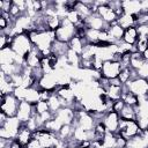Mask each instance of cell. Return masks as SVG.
I'll return each instance as SVG.
<instances>
[{
  "label": "cell",
  "mask_w": 148,
  "mask_h": 148,
  "mask_svg": "<svg viewBox=\"0 0 148 148\" xmlns=\"http://www.w3.org/2000/svg\"><path fill=\"white\" fill-rule=\"evenodd\" d=\"M28 35H29V38H30L32 45L40 51L43 57L51 56V46H52L53 42L56 40L54 31H50V30H42V31L31 30V31L28 32Z\"/></svg>",
  "instance_id": "1"
},
{
  "label": "cell",
  "mask_w": 148,
  "mask_h": 148,
  "mask_svg": "<svg viewBox=\"0 0 148 148\" xmlns=\"http://www.w3.org/2000/svg\"><path fill=\"white\" fill-rule=\"evenodd\" d=\"M9 47L15 52L16 56L24 59L28 56V53L32 50L34 45L29 38V35L27 32H23V34H18L13 37Z\"/></svg>",
  "instance_id": "2"
},
{
  "label": "cell",
  "mask_w": 148,
  "mask_h": 148,
  "mask_svg": "<svg viewBox=\"0 0 148 148\" xmlns=\"http://www.w3.org/2000/svg\"><path fill=\"white\" fill-rule=\"evenodd\" d=\"M22 125L23 124L16 117H8L6 123L0 126V138L7 140H15Z\"/></svg>",
  "instance_id": "3"
},
{
  "label": "cell",
  "mask_w": 148,
  "mask_h": 148,
  "mask_svg": "<svg viewBox=\"0 0 148 148\" xmlns=\"http://www.w3.org/2000/svg\"><path fill=\"white\" fill-rule=\"evenodd\" d=\"M76 31H77V29L74 24H72L66 18H62L60 27L54 31L56 39L59 40V42L68 44L72 40V38H74L76 36Z\"/></svg>",
  "instance_id": "4"
},
{
  "label": "cell",
  "mask_w": 148,
  "mask_h": 148,
  "mask_svg": "<svg viewBox=\"0 0 148 148\" xmlns=\"http://www.w3.org/2000/svg\"><path fill=\"white\" fill-rule=\"evenodd\" d=\"M136 111V119L139 127L142 132H146L148 130V95L139 97V103L135 106Z\"/></svg>",
  "instance_id": "5"
},
{
  "label": "cell",
  "mask_w": 148,
  "mask_h": 148,
  "mask_svg": "<svg viewBox=\"0 0 148 148\" xmlns=\"http://www.w3.org/2000/svg\"><path fill=\"white\" fill-rule=\"evenodd\" d=\"M34 139H36L43 148H56L60 141L57 133L50 132L44 127L34 133Z\"/></svg>",
  "instance_id": "6"
},
{
  "label": "cell",
  "mask_w": 148,
  "mask_h": 148,
  "mask_svg": "<svg viewBox=\"0 0 148 148\" xmlns=\"http://www.w3.org/2000/svg\"><path fill=\"white\" fill-rule=\"evenodd\" d=\"M120 136H123L125 140H131L138 135L143 134V132L141 131V128L139 127L138 123L135 120H120V125H119V131L118 133Z\"/></svg>",
  "instance_id": "7"
},
{
  "label": "cell",
  "mask_w": 148,
  "mask_h": 148,
  "mask_svg": "<svg viewBox=\"0 0 148 148\" xmlns=\"http://www.w3.org/2000/svg\"><path fill=\"white\" fill-rule=\"evenodd\" d=\"M0 112L5 113L7 117H16L20 101L14 96V94L3 95L0 97Z\"/></svg>",
  "instance_id": "8"
},
{
  "label": "cell",
  "mask_w": 148,
  "mask_h": 148,
  "mask_svg": "<svg viewBox=\"0 0 148 148\" xmlns=\"http://www.w3.org/2000/svg\"><path fill=\"white\" fill-rule=\"evenodd\" d=\"M124 90L134 94L136 97L146 96L148 95V80L136 76L124 86Z\"/></svg>",
  "instance_id": "9"
},
{
  "label": "cell",
  "mask_w": 148,
  "mask_h": 148,
  "mask_svg": "<svg viewBox=\"0 0 148 148\" xmlns=\"http://www.w3.org/2000/svg\"><path fill=\"white\" fill-rule=\"evenodd\" d=\"M121 68H123V67H121L120 61H117V60H108V61H103L102 67H101V69H99L101 77L106 79V80L118 79Z\"/></svg>",
  "instance_id": "10"
},
{
  "label": "cell",
  "mask_w": 148,
  "mask_h": 148,
  "mask_svg": "<svg viewBox=\"0 0 148 148\" xmlns=\"http://www.w3.org/2000/svg\"><path fill=\"white\" fill-rule=\"evenodd\" d=\"M96 6H97V9H96V14H98L103 21L106 23V24H113L117 22L118 20V15L117 13L109 6L108 1H95Z\"/></svg>",
  "instance_id": "11"
},
{
  "label": "cell",
  "mask_w": 148,
  "mask_h": 148,
  "mask_svg": "<svg viewBox=\"0 0 148 148\" xmlns=\"http://www.w3.org/2000/svg\"><path fill=\"white\" fill-rule=\"evenodd\" d=\"M124 94V86L121 84V82L118 79H113V80H109V83L105 88V95L106 97L114 102L118 99H121Z\"/></svg>",
  "instance_id": "12"
},
{
  "label": "cell",
  "mask_w": 148,
  "mask_h": 148,
  "mask_svg": "<svg viewBox=\"0 0 148 148\" xmlns=\"http://www.w3.org/2000/svg\"><path fill=\"white\" fill-rule=\"evenodd\" d=\"M120 120H121V118H120L119 113L116 111H112V110L106 112L102 118V123L104 124L106 131L110 133H114V134H117L119 131Z\"/></svg>",
  "instance_id": "13"
},
{
  "label": "cell",
  "mask_w": 148,
  "mask_h": 148,
  "mask_svg": "<svg viewBox=\"0 0 148 148\" xmlns=\"http://www.w3.org/2000/svg\"><path fill=\"white\" fill-rule=\"evenodd\" d=\"M37 87L40 90H46V91H51L54 92L57 90V88L59 87L57 77L54 75V73H49V74H44L37 83Z\"/></svg>",
  "instance_id": "14"
},
{
  "label": "cell",
  "mask_w": 148,
  "mask_h": 148,
  "mask_svg": "<svg viewBox=\"0 0 148 148\" xmlns=\"http://www.w3.org/2000/svg\"><path fill=\"white\" fill-rule=\"evenodd\" d=\"M35 114V109H34V104H30L25 101H21L17 112H16V118L22 123L25 124L32 116Z\"/></svg>",
  "instance_id": "15"
},
{
  "label": "cell",
  "mask_w": 148,
  "mask_h": 148,
  "mask_svg": "<svg viewBox=\"0 0 148 148\" xmlns=\"http://www.w3.org/2000/svg\"><path fill=\"white\" fill-rule=\"evenodd\" d=\"M84 22H86L87 28L94 29V30H97V31H103V30H106L109 28V24H106L103 21V18L96 13H94L89 17H87L84 20Z\"/></svg>",
  "instance_id": "16"
},
{
  "label": "cell",
  "mask_w": 148,
  "mask_h": 148,
  "mask_svg": "<svg viewBox=\"0 0 148 148\" xmlns=\"http://www.w3.org/2000/svg\"><path fill=\"white\" fill-rule=\"evenodd\" d=\"M42 58H43V56H42L40 51L34 46L32 50L28 53V56L24 58V66H27L30 69L38 68L40 66Z\"/></svg>",
  "instance_id": "17"
},
{
  "label": "cell",
  "mask_w": 148,
  "mask_h": 148,
  "mask_svg": "<svg viewBox=\"0 0 148 148\" xmlns=\"http://www.w3.org/2000/svg\"><path fill=\"white\" fill-rule=\"evenodd\" d=\"M109 36H110V39H111V43L112 44H117L119 42H121L123 39V35H124V29L116 22L113 24H110L109 28L106 29Z\"/></svg>",
  "instance_id": "18"
},
{
  "label": "cell",
  "mask_w": 148,
  "mask_h": 148,
  "mask_svg": "<svg viewBox=\"0 0 148 148\" xmlns=\"http://www.w3.org/2000/svg\"><path fill=\"white\" fill-rule=\"evenodd\" d=\"M34 139V132H31L25 125H22V127L18 131V134L16 136V141L22 146V147H27L28 143Z\"/></svg>",
  "instance_id": "19"
},
{
  "label": "cell",
  "mask_w": 148,
  "mask_h": 148,
  "mask_svg": "<svg viewBox=\"0 0 148 148\" xmlns=\"http://www.w3.org/2000/svg\"><path fill=\"white\" fill-rule=\"evenodd\" d=\"M68 50H69V46L67 43H62V42H59L56 39L51 46V54L59 59V58L66 57Z\"/></svg>",
  "instance_id": "20"
},
{
  "label": "cell",
  "mask_w": 148,
  "mask_h": 148,
  "mask_svg": "<svg viewBox=\"0 0 148 148\" xmlns=\"http://www.w3.org/2000/svg\"><path fill=\"white\" fill-rule=\"evenodd\" d=\"M15 87L12 82V77L5 75L3 73L0 72V91H1V96L3 95H8V94H13Z\"/></svg>",
  "instance_id": "21"
},
{
  "label": "cell",
  "mask_w": 148,
  "mask_h": 148,
  "mask_svg": "<svg viewBox=\"0 0 148 148\" xmlns=\"http://www.w3.org/2000/svg\"><path fill=\"white\" fill-rule=\"evenodd\" d=\"M121 7H123L124 13L131 14V15H138L141 12L140 1H138V0H125V1H121Z\"/></svg>",
  "instance_id": "22"
},
{
  "label": "cell",
  "mask_w": 148,
  "mask_h": 148,
  "mask_svg": "<svg viewBox=\"0 0 148 148\" xmlns=\"http://www.w3.org/2000/svg\"><path fill=\"white\" fill-rule=\"evenodd\" d=\"M117 23L124 30L125 29H128L131 27H136V15H131V14L123 13L120 16H118Z\"/></svg>",
  "instance_id": "23"
},
{
  "label": "cell",
  "mask_w": 148,
  "mask_h": 148,
  "mask_svg": "<svg viewBox=\"0 0 148 148\" xmlns=\"http://www.w3.org/2000/svg\"><path fill=\"white\" fill-rule=\"evenodd\" d=\"M139 39V32H138V28L136 27H131L128 29L124 30V35H123V42L130 45H135L136 42Z\"/></svg>",
  "instance_id": "24"
},
{
  "label": "cell",
  "mask_w": 148,
  "mask_h": 148,
  "mask_svg": "<svg viewBox=\"0 0 148 148\" xmlns=\"http://www.w3.org/2000/svg\"><path fill=\"white\" fill-rule=\"evenodd\" d=\"M86 45H87L86 39H84L83 37L77 36V35H76L74 38H72V40L68 43L69 50L74 51L75 53H77V54H80V56H81V53L83 52V50H84Z\"/></svg>",
  "instance_id": "25"
},
{
  "label": "cell",
  "mask_w": 148,
  "mask_h": 148,
  "mask_svg": "<svg viewBox=\"0 0 148 148\" xmlns=\"http://www.w3.org/2000/svg\"><path fill=\"white\" fill-rule=\"evenodd\" d=\"M47 103H49L50 111H51L52 113H57L60 109L65 108L62 101L60 99V97H59L56 92H52V94H51V96H50L49 99H47Z\"/></svg>",
  "instance_id": "26"
},
{
  "label": "cell",
  "mask_w": 148,
  "mask_h": 148,
  "mask_svg": "<svg viewBox=\"0 0 148 148\" xmlns=\"http://www.w3.org/2000/svg\"><path fill=\"white\" fill-rule=\"evenodd\" d=\"M136 72L133 71L131 67H123L120 73H119V76H118V80L121 82L123 86H125L128 81H131L132 79L136 77Z\"/></svg>",
  "instance_id": "27"
},
{
  "label": "cell",
  "mask_w": 148,
  "mask_h": 148,
  "mask_svg": "<svg viewBox=\"0 0 148 148\" xmlns=\"http://www.w3.org/2000/svg\"><path fill=\"white\" fill-rule=\"evenodd\" d=\"M73 131H74V126L73 125H69V124L68 125H64L58 131L57 135H58L59 140L65 141V142H68L73 138Z\"/></svg>",
  "instance_id": "28"
},
{
  "label": "cell",
  "mask_w": 148,
  "mask_h": 148,
  "mask_svg": "<svg viewBox=\"0 0 148 148\" xmlns=\"http://www.w3.org/2000/svg\"><path fill=\"white\" fill-rule=\"evenodd\" d=\"M125 148H148V143L143 136V134L138 135L127 141Z\"/></svg>",
  "instance_id": "29"
},
{
  "label": "cell",
  "mask_w": 148,
  "mask_h": 148,
  "mask_svg": "<svg viewBox=\"0 0 148 148\" xmlns=\"http://www.w3.org/2000/svg\"><path fill=\"white\" fill-rule=\"evenodd\" d=\"M146 62V60L143 59L142 54L139 53V52H132L131 53V60H130V67L133 69V71H138L143 64Z\"/></svg>",
  "instance_id": "30"
},
{
  "label": "cell",
  "mask_w": 148,
  "mask_h": 148,
  "mask_svg": "<svg viewBox=\"0 0 148 148\" xmlns=\"http://www.w3.org/2000/svg\"><path fill=\"white\" fill-rule=\"evenodd\" d=\"M119 116L123 120H135L136 119V111L135 106H130L125 105L123 110L119 112Z\"/></svg>",
  "instance_id": "31"
},
{
  "label": "cell",
  "mask_w": 148,
  "mask_h": 148,
  "mask_svg": "<svg viewBox=\"0 0 148 148\" xmlns=\"http://www.w3.org/2000/svg\"><path fill=\"white\" fill-rule=\"evenodd\" d=\"M117 134L114 133H110V132H106L105 135L102 138V142L103 145L105 146V148H116V145H117Z\"/></svg>",
  "instance_id": "32"
},
{
  "label": "cell",
  "mask_w": 148,
  "mask_h": 148,
  "mask_svg": "<svg viewBox=\"0 0 148 148\" xmlns=\"http://www.w3.org/2000/svg\"><path fill=\"white\" fill-rule=\"evenodd\" d=\"M121 99L124 101L125 105H130V106H136L138 103H139V97H136L134 94H132L130 91H126V90H124Z\"/></svg>",
  "instance_id": "33"
},
{
  "label": "cell",
  "mask_w": 148,
  "mask_h": 148,
  "mask_svg": "<svg viewBox=\"0 0 148 148\" xmlns=\"http://www.w3.org/2000/svg\"><path fill=\"white\" fill-rule=\"evenodd\" d=\"M34 109H35L36 114H43V113L50 111L49 103H47V101H44V99H39L36 104H34Z\"/></svg>",
  "instance_id": "34"
},
{
  "label": "cell",
  "mask_w": 148,
  "mask_h": 148,
  "mask_svg": "<svg viewBox=\"0 0 148 148\" xmlns=\"http://www.w3.org/2000/svg\"><path fill=\"white\" fill-rule=\"evenodd\" d=\"M134 46H135V51L142 54L146 51V49H148V38L143 36H139V39Z\"/></svg>",
  "instance_id": "35"
},
{
  "label": "cell",
  "mask_w": 148,
  "mask_h": 148,
  "mask_svg": "<svg viewBox=\"0 0 148 148\" xmlns=\"http://www.w3.org/2000/svg\"><path fill=\"white\" fill-rule=\"evenodd\" d=\"M148 24V13L140 12L136 15V25H147Z\"/></svg>",
  "instance_id": "36"
},
{
  "label": "cell",
  "mask_w": 148,
  "mask_h": 148,
  "mask_svg": "<svg viewBox=\"0 0 148 148\" xmlns=\"http://www.w3.org/2000/svg\"><path fill=\"white\" fill-rule=\"evenodd\" d=\"M136 75H138L139 77H142V79L148 80V61H146V62L136 71Z\"/></svg>",
  "instance_id": "37"
},
{
  "label": "cell",
  "mask_w": 148,
  "mask_h": 148,
  "mask_svg": "<svg viewBox=\"0 0 148 148\" xmlns=\"http://www.w3.org/2000/svg\"><path fill=\"white\" fill-rule=\"evenodd\" d=\"M125 106V103L123 99H118V101H114L112 102V111H116V112H120L123 110V108Z\"/></svg>",
  "instance_id": "38"
},
{
  "label": "cell",
  "mask_w": 148,
  "mask_h": 148,
  "mask_svg": "<svg viewBox=\"0 0 148 148\" xmlns=\"http://www.w3.org/2000/svg\"><path fill=\"white\" fill-rule=\"evenodd\" d=\"M140 6H141V12H143V13H148V0L140 1Z\"/></svg>",
  "instance_id": "39"
},
{
  "label": "cell",
  "mask_w": 148,
  "mask_h": 148,
  "mask_svg": "<svg viewBox=\"0 0 148 148\" xmlns=\"http://www.w3.org/2000/svg\"><path fill=\"white\" fill-rule=\"evenodd\" d=\"M143 136H145V139H146V141H147V143H148V130H147L146 132H143Z\"/></svg>",
  "instance_id": "40"
},
{
  "label": "cell",
  "mask_w": 148,
  "mask_h": 148,
  "mask_svg": "<svg viewBox=\"0 0 148 148\" xmlns=\"http://www.w3.org/2000/svg\"><path fill=\"white\" fill-rule=\"evenodd\" d=\"M147 28H148V24H147Z\"/></svg>",
  "instance_id": "41"
}]
</instances>
